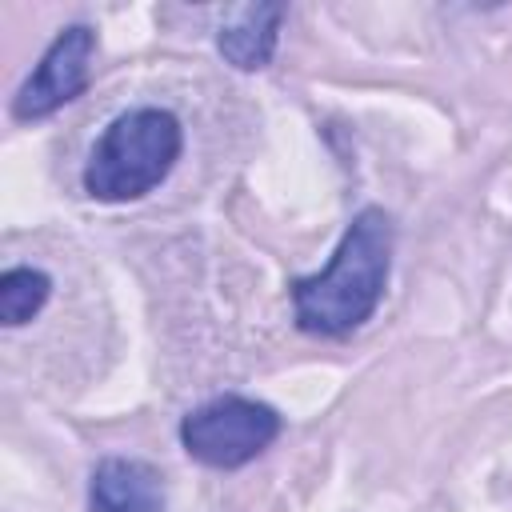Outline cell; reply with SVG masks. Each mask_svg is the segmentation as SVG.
<instances>
[{"label": "cell", "mask_w": 512, "mask_h": 512, "mask_svg": "<svg viewBox=\"0 0 512 512\" xmlns=\"http://www.w3.org/2000/svg\"><path fill=\"white\" fill-rule=\"evenodd\" d=\"M392 252H396L392 216L376 204L360 208L348 220L328 264L288 284L296 328L320 340H344L360 332L384 300L392 276Z\"/></svg>", "instance_id": "obj_1"}, {"label": "cell", "mask_w": 512, "mask_h": 512, "mask_svg": "<svg viewBox=\"0 0 512 512\" xmlns=\"http://www.w3.org/2000/svg\"><path fill=\"white\" fill-rule=\"evenodd\" d=\"M184 152V128L168 108H128L92 144L80 184L100 204H132L156 192Z\"/></svg>", "instance_id": "obj_2"}, {"label": "cell", "mask_w": 512, "mask_h": 512, "mask_svg": "<svg viewBox=\"0 0 512 512\" xmlns=\"http://www.w3.org/2000/svg\"><path fill=\"white\" fill-rule=\"evenodd\" d=\"M284 432V416L240 392H220L180 416V448L216 472H236L264 456Z\"/></svg>", "instance_id": "obj_3"}, {"label": "cell", "mask_w": 512, "mask_h": 512, "mask_svg": "<svg viewBox=\"0 0 512 512\" xmlns=\"http://www.w3.org/2000/svg\"><path fill=\"white\" fill-rule=\"evenodd\" d=\"M92 56H96V28L92 24H64L36 68L24 76V84L12 96V120L36 124L56 116L64 104L88 92L92 84Z\"/></svg>", "instance_id": "obj_4"}, {"label": "cell", "mask_w": 512, "mask_h": 512, "mask_svg": "<svg viewBox=\"0 0 512 512\" xmlns=\"http://www.w3.org/2000/svg\"><path fill=\"white\" fill-rule=\"evenodd\" d=\"M88 512H168L164 476L136 456H104L88 476Z\"/></svg>", "instance_id": "obj_5"}, {"label": "cell", "mask_w": 512, "mask_h": 512, "mask_svg": "<svg viewBox=\"0 0 512 512\" xmlns=\"http://www.w3.org/2000/svg\"><path fill=\"white\" fill-rule=\"evenodd\" d=\"M288 8L284 4H240L232 8L216 28V52L236 72H260L272 64L280 44V24Z\"/></svg>", "instance_id": "obj_6"}, {"label": "cell", "mask_w": 512, "mask_h": 512, "mask_svg": "<svg viewBox=\"0 0 512 512\" xmlns=\"http://www.w3.org/2000/svg\"><path fill=\"white\" fill-rule=\"evenodd\" d=\"M52 296V276L44 268L32 264H16L0 276V324L4 328H20L32 316H40V308Z\"/></svg>", "instance_id": "obj_7"}]
</instances>
